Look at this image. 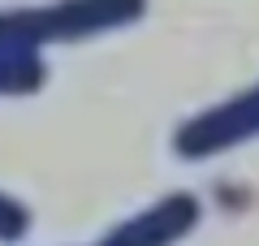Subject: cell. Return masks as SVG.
Masks as SVG:
<instances>
[{
  "label": "cell",
  "instance_id": "2",
  "mask_svg": "<svg viewBox=\"0 0 259 246\" xmlns=\"http://www.w3.org/2000/svg\"><path fill=\"white\" fill-rule=\"evenodd\" d=\"M250 138H259V82L203 112H194L186 126H177L173 151L182 160H212V155H225Z\"/></svg>",
  "mask_w": 259,
  "mask_h": 246
},
{
  "label": "cell",
  "instance_id": "4",
  "mask_svg": "<svg viewBox=\"0 0 259 246\" xmlns=\"http://www.w3.org/2000/svg\"><path fill=\"white\" fill-rule=\"evenodd\" d=\"M48 82V65L39 48L0 44V95H35Z\"/></svg>",
  "mask_w": 259,
  "mask_h": 246
},
{
  "label": "cell",
  "instance_id": "1",
  "mask_svg": "<svg viewBox=\"0 0 259 246\" xmlns=\"http://www.w3.org/2000/svg\"><path fill=\"white\" fill-rule=\"evenodd\" d=\"M147 13V0H48L26 9H0V44L44 48L121 30Z\"/></svg>",
  "mask_w": 259,
  "mask_h": 246
},
{
  "label": "cell",
  "instance_id": "5",
  "mask_svg": "<svg viewBox=\"0 0 259 246\" xmlns=\"http://www.w3.org/2000/svg\"><path fill=\"white\" fill-rule=\"evenodd\" d=\"M26 233H30V208L22 199H13V194L0 190V242L18 246Z\"/></svg>",
  "mask_w": 259,
  "mask_h": 246
},
{
  "label": "cell",
  "instance_id": "3",
  "mask_svg": "<svg viewBox=\"0 0 259 246\" xmlns=\"http://www.w3.org/2000/svg\"><path fill=\"white\" fill-rule=\"evenodd\" d=\"M199 220H203L199 199L190 190H177V194L147 203L134 216H125L121 225H112L95 246H177L186 233H194Z\"/></svg>",
  "mask_w": 259,
  "mask_h": 246
}]
</instances>
